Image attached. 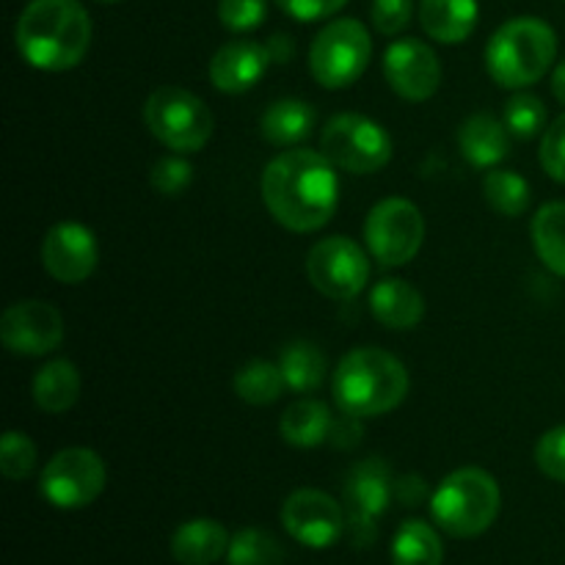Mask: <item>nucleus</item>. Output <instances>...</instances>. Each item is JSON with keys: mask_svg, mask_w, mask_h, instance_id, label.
<instances>
[{"mask_svg": "<svg viewBox=\"0 0 565 565\" xmlns=\"http://www.w3.org/2000/svg\"><path fill=\"white\" fill-rule=\"evenodd\" d=\"M552 92H555V97L565 105V61H561V64L555 66V72H552Z\"/></svg>", "mask_w": 565, "mask_h": 565, "instance_id": "41", "label": "nucleus"}, {"mask_svg": "<svg viewBox=\"0 0 565 565\" xmlns=\"http://www.w3.org/2000/svg\"><path fill=\"white\" fill-rule=\"evenodd\" d=\"M331 390L342 414L356 419L381 417L406 401L408 373L401 359L381 348H356L340 359Z\"/></svg>", "mask_w": 565, "mask_h": 565, "instance_id": "3", "label": "nucleus"}, {"mask_svg": "<svg viewBox=\"0 0 565 565\" xmlns=\"http://www.w3.org/2000/svg\"><path fill=\"white\" fill-rule=\"evenodd\" d=\"M445 546L439 533L419 519H408L392 539V565H441Z\"/></svg>", "mask_w": 565, "mask_h": 565, "instance_id": "25", "label": "nucleus"}, {"mask_svg": "<svg viewBox=\"0 0 565 565\" xmlns=\"http://www.w3.org/2000/svg\"><path fill=\"white\" fill-rule=\"evenodd\" d=\"M226 561H230V565H281L285 552H281L279 541L270 533L246 527L232 535Z\"/></svg>", "mask_w": 565, "mask_h": 565, "instance_id": "30", "label": "nucleus"}, {"mask_svg": "<svg viewBox=\"0 0 565 565\" xmlns=\"http://www.w3.org/2000/svg\"><path fill=\"white\" fill-rule=\"evenodd\" d=\"M502 121L513 136L533 138L546 127V105L535 94H516L505 103Z\"/></svg>", "mask_w": 565, "mask_h": 565, "instance_id": "31", "label": "nucleus"}, {"mask_svg": "<svg viewBox=\"0 0 565 565\" xmlns=\"http://www.w3.org/2000/svg\"><path fill=\"white\" fill-rule=\"evenodd\" d=\"M373 58L370 31L353 17L331 20L309 47V72L323 88H348L364 75Z\"/></svg>", "mask_w": 565, "mask_h": 565, "instance_id": "7", "label": "nucleus"}, {"mask_svg": "<svg viewBox=\"0 0 565 565\" xmlns=\"http://www.w3.org/2000/svg\"><path fill=\"white\" fill-rule=\"evenodd\" d=\"M395 494L397 500H403V505H417L419 500L425 497V483L423 478H401L395 483Z\"/></svg>", "mask_w": 565, "mask_h": 565, "instance_id": "39", "label": "nucleus"}, {"mask_svg": "<svg viewBox=\"0 0 565 565\" xmlns=\"http://www.w3.org/2000/svg\"><path fill=\"white\" fill-rule=\"evenodd\" d=\"M539 158L546 174L565 185V114L557 116V119L544 130Z\"/></svg>", "mask_w": 565, "mask_h": 565, "instance_id": "35", "label": "nucleus"}, {"mask_svg": "<svg viewBox=\"0 0 565 565\" xmlns=\"http://www.w3.org/2000/svg\"><path fill=\"white\" fill-rule=\"evenodd\" d=\"M425 241V218L408 199L390 196L370 210L364 221V243L375 263L384 268H401L419 254Z\"/></svg>", "mask_w": 565, "mask_h": 565, "instance_id": "9", "label": "nucleus"}, {"mask_svg": "<svg viewBox=\"0 0 565 565\" xmlns=\"http://www.w3.org/2000/svg\"><path fill=\"white\" fill-rule=\"evenodd\" d=\"M370 312L386 329L408 331L425 318V298L412 281L381 279L370 290Z\"/></svg>", "mask_w": 565, "mask_h": 565, "instance_id": "18", "label": "nucleus"}, {"mask_svg": "<svg viewBox=\"0 0 565 565\" xmlns=\"http://www.w3.org/2000/svg\"><path fill=\"white\" fill-rule=\"evenodd\" d=\"M81 397V373L66 359L44 364L33 375V403L47 414H64Z\"/></svg>", "mask_w": 565, "mask_h": 565, "instance_id": "22", "label": "nucleus"}, {"mask_svg": "<svg viewBox=\"0 0 565 565\" xmlns=\"http://www.w3.org/2000/svg\"><path fill=\"white\" fill-rule=\"evenodd\" d=\"M535 463L546 478L565 483V425L546 430L535 445Z\"/></svg>", "mask_w": 565, "mask_h": 565, "instance_id": "36", "label": "nucleus"}, {"mask_svg": "<svg viewBox=\"0 0 565 565\" xmlns=\"http://www.w3.org/2000/svg\"><path fill=\"white\" fill-rule=\"evenodd\" d=\"M533 246L541 263L565 279V202H550L533 215Z\"/></svg>", "mask_w": 565, "mask_h": 565, "instance_id": "26", "label": "nucleus"}, {"mask_svg": "<svg viewBox=\"0 0 565 565\" xmlns=\"http://www.w3.org/2000/svg\"><path fill=\"white\" fill-rule=\"evenodd\" d=\"M505 121L491 114H475L458 130V149L478 169H497L511 152Z\"/></svg>", "mask_w": 565, "mask_h": 565, "instance_id": "19", "label": "nucleus"}, {"mask_svg": "<svg viewBox=\"0 0 565 565\" xmlns=\"http://www.w3.org/2000/svg\"><path fill=\"white\" fill-rule=\"evenodd\" d=\"M149 132L174 154H191L207 147L213 136V114L196 94L180 86H160L143 103Z\"/></svg>", "mask_w": 565, "mask_h": 565, "instance_id": "6", "label": "nucleus"}, {"mask_svg": "<svg viewBox=\"0 0 565 565\" xmlns=\"http://www.w3.org/2000/svg\"><path fill=\"white\" fill-rule=\"evenodd\" d=\"M281 11L292 17L298 22H318L326 17L337 14L348 0H276Z\"/></svg>", "mask_w": 565, "mask_h": 565, "instance_id": "38", "label": "nucleus"}, {"mask_svg": "<svg viewBox=\"0 0 565 565\" xmlns=\"http://www.w3.org/2000/svg\"><path fill=\"white\" fill-rule=\"evenodd\" d=\"M414 14V0H373L370 6V17H373L375 31L384 36H397L406 31Z\"/></svg>", "mask_w": 565, "mask_h": 565, "instance_id": "37", "label": "nucleus"}, {"mask_svg": "<svg viewBox=\"0 0 565 565\" xmlns=\"http://www.w3.org/2000/svg\"><path fill=\"white\" fill-rule=\"evenodd\" d=\"M281 375H285V384L290 386L292 392H315L326 381V364L323 351H320L315 342L296 340L281 351L279 356Z\"/></svg>", "mask_w": 565, "mask_h": 565, "instance_id": "27", "label": "nucleus"}, {"mask_svg": "<svg viewBox=\"0 0 565 565\" xmlns=\"http://www.w3.org/2000/svg\"><path fill=\"white\" fill-rule=\"evenodd\" d=\"M309 285L326 298L351 301L367 287L370 259L351 237L334 235L315 243L307 254Z\"/></svg>", "mask_w": 565, "mask_h": 565, "instance_id": "11", "label": "nucleus"}, {"mask_svg": "<svg viewBox=\"0 0 565 565\" xmlns=\"http://www.w3.org/2000/svg\"><path fill=\"white\" fill-rule=\"evenodd\" d=\"M265 50H268V55L274 64H287V61L292 58V53H296V47H292V39L285 36V33H274V36L265 42Z\"/></svg>", "mask_w": 565, "mask_h": 565, "instance_id": "40", "label": "nucleus"}, {"mask_svg": "<svg viewBox=\"0 0 565 565\" xmlns=\"http://www.w3.org/2000/svg\"><path fill=\"white\" fill-rule=\"evenodd\" d=\"M0 340L14 356H44L64 342V318L47 301H17L0 318Z\"/></svg>", "mask_w": 565, "mask_h": 565, "instance_id": "13", "label": "nucleus"}, {"mask_svg": "<svg viewBox=\"0 0 565 565\" xmlns=\"http://www.w3.org/2000/svg\"><path fill=\"white\" fill-rule=\"evenodd\" d=\"M285 386L279 364L265 362V359H254L235 373V392L248 406H268V403L279 401Z\"/></svg>", "mask_w": 565, "mask_h": 565, "instance_id": "28", "label": "nucleus"}, {"mask_svg": "<svg viewBox=\"0 0 565 565\" xmlns=\"http://www.w3.org/2000/svg\"><path fill=\"white\" fill-rule=\"evenodd\" d=\"M14 44L33 70H72L92 44L88 11L77 0H31L17 20Z\"/></svg>", "mask_w": 565, "mask_h": 565, "instance_id": "2", "label": "nucleus"}, {"mask_svg": "<svg viewBox=\"0 0 565 565\" xmlns=\"http://www.w3.org/2000/svg\"><path fill=\"white\" fill-rule=\"evenodd\" d=\"M230 533L213 519H191L171 535V557L180 565H215L230 552Z\"/></svg>", "mask_w": 565, "mask_h": 565, "instance_id": "20", "label": "nucleus"}, {"mask_svg": "<svg viewBox=\"0 0 565 565\" xmlns=\"http://www.w3.org/2000/svg\"><path fill=\"white\" fill-rule=\"evenodd\" d=\"M36 467V445L20 430H9L0 441V472L9 480H25Z\"/></svg>", "mask_w": 565, "mask_h": 565, "instance_id": "32", "label": "nucleus"}, {"mask_svg": "<svg viewBox=\"0 0 565 565\" xmlns=\"http://www.w3.org/2000/svg\"><path fill=\"white\" fill-rule=\"evenodd\" d=\"M99 3H119V0H99Z\"/></svg>", "mask_w": 565, "mask_h": 565, "instance_id": "42", "label": "nucleus"}, {"mask_svg": "<svg viewBox=\"0 0 565 565\" xmlns=\"http://www.w3.org/2000/svg\"><path fill=\"white\" fill-rule=\"evenodd\" d=\"M331 428H334V417H331L329 406L312 401V397L287 406V412L279 419L281 439L292 447H303V450L323 445L331 436Z\"/></svg>", "mask_w": 565, "mask_h": 565, "instance_id": "23", "label": "nucleus"}, {"mask_svg": "<svg viewBox=\"0 0 565 565\" xmlns=\"http://www.w3.org/2000/svg\"><path fill=\"white\" fill-rule=\"evenodd\" d=\"M193 180V169L188 160H182L180 154H171V158H160L158 163L149 171V182L158 193L163 196H180Z\"/></svg>", "mask_w": 565, "mask_h": 565, "instance_id": "33", "label": "nucleus"}, {"mask_svg": "<svg viewBox=\"0 0 565 565\" xmlns=\"http://www.w3.org/2000/svg\"><path fill=\"white\" fill-rule=\"evenodd\" d=\"M483 196L491 204V210L508 215V218H519V215L527 213L533 191H530V182L516 171L491 169L483 180Z\"/></svg>", "mask_w": 565, "mask_h": 565, "instance_id": "29", "label": "nucleus"}, {"mask_svg": "<svg viewBox=\"0 0 565 565\" xmlns=\"http://www.w3.org/2000/svg\"><path fill=\"white\" fill-rule=\"evenodd\" d=\"M281 524L298 544L309 550H326L345 533L348 516L326 491L298 489L281 505Z\"/></svg>", "mask_w": 565, "mask_h": 565, "instance_id": "14", "label": "nucleus"}, {"mask_svg": "<svg viewBox=\"0 0 565 565\" xmlns=\"http://www.w3.org/2000/svg\"><path fill=\"white\" fill-rule=\"evenodd\" d=\"M265 14H268V0H218V20L235 33L259 28Z\"/></svg>", "mask_w": 565, "mask_h": 565, "instance_id": "34", "label": "nucleus"}, {"mask_svg": "<svg viewBox=\"0 0 565 565\" xmlns=\"http://www.w3.org/2000/svg\"><path fill=\"white\" fill-rule=\"evenodd\" d=\"M502 494L494 475L478 467L456 469L430 497L434 522L452 539H478L500 516Z\"/></svg>", "mask_w": 565, "mask_h": 565, "instance_id": "5", "label": "nucleus"}, {"mask_svg": "<svg viewBox=\"0 0 565 565\" xmlns=\"http://www.w3.org/2000/svg\"><path fill=\"white\" fill-rule=\"evenodd\" d=\"M99 259L97 237L77 221H61L44 235L42 265L61 285H81L94 274Z\"/></svg>", "mask_w": 565, "mask_h": 565, "instance_id": "16", "label": "nucleus"}, {"mask_svg": "<svg viewBox=\"0 0 565 565\" xmlns=\"http://www.w3.org/2000/svg\"><path fill=\"white\" fill-rule=\"evenodd\" d=\"M392 494H395V480H392L386 461H381V458L359 461L348 472L345 516L353 541L359 546H367L375 539V522L386 513Z\"/></svg>", "mask_w": 565, "mask_h": 565, "instance_id": "12", "label": "nucleus"}, {"mask_svg": "<svg viewBox=\"0 0 565 565\" xmlns=\"http://www.w3.org/2000/svg\"><path fill=\"white\" fill-rule=\"evenodd\" d=\"M557 33L539 17H516L494 31L486 47V70L502 88H527L552 70Z\"/></svg>", "mask_w": 565, "mask_h": 565, "instance_id": "4", "label": "nucleus"}, {"mask_svg": "<svg viewBox=\"0 0 565 565\" xmlns=\"http://www.w3.org/2000/svg\"><path fill=\"white\" fill-rule=\"evenodd\" d=\"M419 25L439 44L467 42L478 25V0H419Z\"/></svg>", "mask_w": 565, "mask_h": 565, "instance_id": "21", "label": "nucleus"}, {"mask_svg": "<svg viewBox=\"0 0 565 565\" xmlns=\"http://www.w3.org/2000/svg\"><path fill=\"white\" fill-rule=\"evenodd\" d=\"M337 166L315 149H287L263 171L259 191L276 224L290 232H318L340 202Z\"/></svg>", "mask_w": 565, "mask_h": 565, "instance_id": "1", "label": "nucleus"}, {"mask_svg": "<svg viewBox=\"0 0 565 565\" xmlns=\"http://www.w3.org/2000/svg\"><path fill=\"white\" fill-rule=\"evenodd\" d=\"M320 152L342 171L375 174L392 160V138L362 114H337L320 132Z\"/></svg>", "mask_w": 565, "mask_h": 565, "instance_id": "8", "label": "nucleus"}, {"mask_svg": "<svg viewBox=\"0 0 565 565\" xmlns=\"http://www.w3.org/2000/svg\"><path fill=\"white\" fill-rule=\"evenodd\" d=\"M315 127L312 105L303 99H276L259 119L263 138L274 147H296Z\"/></svg>", "mask_w": 565, "mask_h": 565, "instance_id": "24", "label": "nucleus"}, {"mask_svg": "<svg viewBox=\"0 0 565 565\" xmlns=\"http://www.w3.org/2000/svg\"><path fill=\"white\" fill-rule=\"evenodd\" d=\"M384 77L397 97L425 103L439 92L441 64L430 44L419 39H397L384 53Z\"/></svg>", "mask_w": 565, "mask_h": 565, "instance_id": "15", "label": "nucleus"}, {"mask_svg": "<svg viewBox=\"0 0 565 565\" xmlns=\"http://www.w3.org/2000/svg\"><path fill=\"white\" fill-rule=\"evenodd\" d=\"M105 480H108V472L97 452L88 447H66L55 452L42 469L39 491L53 508L81 511L103 494Z\"/></svg>", "mask_w": 565, "mask_h": 565, "instance_id": "10", "label": "nucleus"}, {"mask_svg": "<svg viewBox=\"0 0 565 565\" xmlns=\"http://www.w3.org/2000/svg\"><path fill=\"white\" fill-rule=\"evenodd\" d=\"M270 64V55L265 44L252 39H235L215 50L210 61V83L224 94H243L257 86Z\"/></svg>", "mask_w": 565, "mask_h": 565, "instance_id": "17", "label": "nucleus"}]
</instances>
